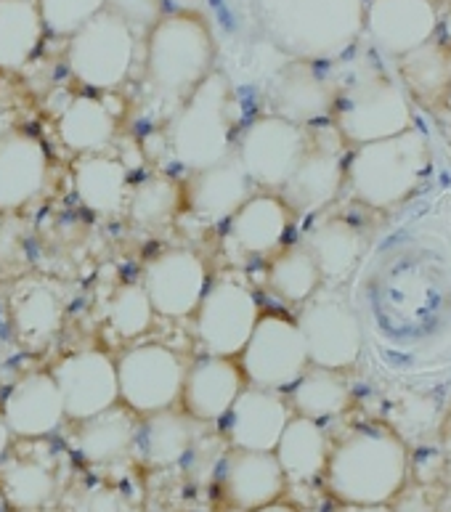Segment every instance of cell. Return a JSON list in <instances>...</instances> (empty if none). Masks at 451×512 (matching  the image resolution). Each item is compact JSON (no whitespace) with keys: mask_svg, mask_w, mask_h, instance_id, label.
<instances>
[{"mask_svg":"<svg viewBox=\"0 0 451 512\" xmlns=\"http://www.w3.org/2000/svg\"><path fill=\"white\" fill-rule=\"evenodd\" d=\"M345 160V141L335 125H311L306 154L279 194L290 213L314 215L332 205L345 186Z\"/></svg>","mask_w":451,"mask_h":512,"instance_id":"cell-13","label":"cell"},{"mask_svg":"<svg viewBox=\"0 0 451 512\" xmlns=\"http://www.w3.org/2000/svg\"><path fill=\"white\" fill-rule=\"evenodd\" d=\"M364 32L377 51L401 59L436 38V0H367Z\"/></svg>","mask_w":451,"mask_h":512,"instance_id":"cell-16","label":"cell"},{"mask_svg":"<svg viewBox=\"0 0 451 512\" xmlns=\"http://www.w3.org/2000/svg\"><path fill=\"white\" fill-rule=\"evenodd\" d=\"M245 385L237 359L205 356L194 361L192 367H186L181 404L194 422H221L226 420Z\"/></svg>","mask_w":451,"mask_h":512,"instance_id":"cell-21","label":"cell"},{"mask_svg":"<svg viewBox=\"0 0 451 512\" xmlns=\"http://www.w3.org/2000/svg\"><path fill=\"white\" fill-rule=\"evenodd\" d=\"M409 475V451L385 428L353 430L332 446L324 486L337 505H390L401 497Z\"/></svg>","mask_w":451,"mask_h":512,"instance_id":"cell-2","label":"cell"},{"mask_svg":"<svg viewBox=\"0 0 451 512\" xmlns=\"http://www.w3.org/2000/svg\"><path fill=\"white\" fill-rule=\"evenodd\" d=\"M0 417L11 430V436L22 441H43L64 428L62 393L51 372H30L19 377L3 396Z\"/></svg>","mask_w":451,"mask_h":512,"instance_id":"cell-18","label":"cell"},{"mask_svg":"<svg viewBox=\"0 0 451 512\" xmlns=\"http://www.w3.org/2000/svg\"><path fill=\"white\" fill-rule=\"evenodd\" d=\"M343 510L340 512H396L390 505H369V507H348V505H340Z\"/></svg>","mask_w":451,"mask_h":512,"instance_id":"cell-44","label":"cell"},{"mask_svg":"<svg viewBox=\"0 0 451 512\" xmlns=\"http://www.w3.org/2000/svg\"><path fill=\"white\" fill-rule=\"evenodd\" d=\"M303 247L316 260L322 282L327 287H340L359 268L367 253V237L345 218H327L308 231Z\"/></svg>","mask_w":451,"mask_h":512,"instance_id":"cell-26","label":"cell"},{"mask_svg":"<svg viewBox=\"0 0 451 512\" xmlns=\"http://www.w3.org/2000/svg\"><path fill=\"white\" fill-rule=\"evenodd\" d=\"M253 512H300V510L292 505V502H284V499H279V502H271V505L258 507V510H253Z\"/></svg>","mask_w":451,"mask_h":512,"instance_id":"cell-42","label":"cell"},{"mask_svg":"<svg viewBox=\"0 0 451 512\" xmlns=\"http://www.w3.org/2000/svg\"><path fill=\"white\" fill-rule=\"evenodd\" d=\"M290 229L292 213L279 194H253L229 218L231 245L253 258L279 253Z\"/></svg>","mask_w":451,"mask_h":512,"instance_id":"cell-24","label":"cell"},{"mask_svg":"<svg viewBox=\"0 0 451 512\" xmlns=\"http://www.w3.org/2000/svg\"><path fill=\"white\" fill-rule=\"evenodd\" d=\"M56 130L62 144L77 157L104 154L117 136V115L99 96L80 93L62 109Z\"/></svg>","mask_w":451,"mask_h":512,"instance_id":"cell-28","label":"cell"},{"mask_svg":"<svg viewBox=\"0 0 451 512\" xmlns=\"http://www.w3.org/2000/svg\"><path fill=\"white\" fill-rule=\"evenodd\" d=\"M107 6L109 0H38L43 27L59 38H72Z\"/></svg>","mask_w":451,"mask_h":512,"instance_id":"cell-39","label":"cell"},{"mask_svg":"<svg viewBox=\"0 0 451 512\" xmlns=\"http://www.w3.org/2000/svg\"><path fill=\"white\" fill-rule=\"evenodd\" d=\"M258 295L237 276H221L207 287L194 314V329L207 356L237 359L260 319Z\"/></svg>","mask_w":451,"mask_h":512,"instance_id":"cell-11","label":"cell"},{"mask_svg":"<svg viewBox=\"0 0 451 512\" xmlns=\"http://www.w3.org/2000/svg\"><path fill=\"white\" fill-rule=\"evenodd\" d=\"M170 157L189 173L213 168L234 154V88L213 69L168 123Z\"/></svg>","mask_w":451,"mask_h":512,"instance_id":"cell-4","label":"cell"},{"mask_svg":"<svg viewBox=\"0 0 451 512\" xmlns=\"http://www.w3.org/2000/svg\"><path fill=\"white\" fill-rule=\"evenodd\" d=\"M215 43L197 14H168L146 38V85L162 101H181L213 72Z\"/></svg>","mask_w":451,"mask_h":512,"instance_id":"cell-5","label":"cell"},{"mask_svg":"<svg viewBox=\"0 0 451 512\" xmlns=\"http://www.w3.org/2000/svg\"><path fill=\"white\" fill-rule=\"evenodd\" d=\"M449 99H451V93H449Z\"/></svg>","mask_w":451,"mask_h":512,"instance_id":"cell-47","label":"cell"},{"mask_svg":"<svg viewBox=\"0 0 451 512\" xmlns=\"http://www.w3.org/2000/svg\"><path fill=\"white\" fill-rule=\"evenodd\" d=\"M290 417L292 409L282 393L245 385L226 414V438L231 449L274 451Z\"/></svg>","mask_w":451,"mask_h":512,"instance_id":"cell-20","label":"cell"},{"mask_svg":"<svg viewBox=\"0 0 451 512\" xmlns=\"http://www.w3.org/2000/svg\"><path fill=\"white\" fill-rule=\"evenodd\" d=\"M194 438H197V422L176 409L149 414L144 428L138 430L146 462L154 467H173L184 462L186 454L192 451Z\"/></svg>","mask_w":451,"mask_h":512,"instance_id":"cell-35","label":"cell"},{"mask_svg":"<svg viewBox=\"0 0 451 512\" xmlns=\"http://www.w3.org/2000/svg\"><path fill=\"white\" fill-rule=\"evenodd\" d=\"M11 133V115H8L6 101L0 99V141Z\"/></svg>","mask_w":451,"mask_h":512,"instance_id":"cell-43","label":"cell"},{"mask_svg":"<svg viewBox=\"0 0 451 512\" xmlns=\"http://www.w3.org/2000/svg\"><path fill=\"white\" fill-rule=\"evenodd\" d=\"M72 189L88 213L109 218L128 207L133 186L125 162L107 154H88L72 165Z\"/></svg>","mask_w":451,"mask_h":512,"instance_id":"cell-25","label":"cell"},{"mask_svg":"<svg viewBox=\"0 0 451 512\" xmlns=\"http://www.w3.org/2000/svg\"><path fill=\"white\" fill-rule=\"evenodd\" d=\"M11 446H14V436H11V430H8V425L0 417V462L11 454Z\"/></svg>","mask_w":451,"mask_h":512,"instance_id":"cell-41","label":"cell"},{"mask_svg":"<svg viewBox=\"0 0 451 512\" xmlns=\"http://www.w3.org/2000/svg\"><path fill=\"white\" fill-rule=\"evenodd\" d=\"M181 205H184V189L176 181H170L168 176H149L130 189L128 213L130 221L138 226L157 229L173 221Z\"/></svg>","mask_w":451,"mask_h":512,"instance_id":"cell-37","label":"cell"},{"mask_svg":"<svg viewBox=\"0 0 451 512\" xmlns=\"http://www.w3.org/2000/svg\"><path fill=\"white\" fill-rule=\"evenodd\" d=\"M237 359L247 385L276 393L292 388L311 367L306 340L287 314H260Z\"/></svg>","mask_w":451,"mask_h":512,"instance_id":"cell-9","label":"cell"},{"mask_svg":"<svg viewBox=\"0 0 451 512\" xmlns=\"http://www.w3.org/2000/svg\"><path fill=\"white\" fill-rule=\"evenodd\" d=\"M51 173L46 144L24 130L0 141V213H16L43 194Z\"/></svg>","mask_w":451,"mask_h":512,"instance_id":"cell-19","label":"cell"},{"mask_svg":"<svg viewBox=\"0 0 451 512\" xmlns=\"http://www.w3.org/2000/svg\"><path fill=\"white\" fill-rule=\"evenodd\" d=\"M11 321L24 343L40 348L54 340L56 332L62 329V300L46 284H24L11 298Z\"/></svg>","mask_w":451,"mask_h":512,"instance_id":"cell-34","label":"cell"},{"mask_svg":"<svg viewBox=\"0 0 451 512\" xmlns=\"http://www.w3.org/2000/svg\"><path fill=\"white\" fill-rule=\"evenodd\" d=\"M120 404L133 414H157L181 401L186 364L162 343L133 345L115 361Z\"/></svg>","mask_w":451,"mask_h":512,"instance_id":"cell-10","label":"cell"},{"mask_svg":"<svg viewBox=\"0 0 451 512\" xmlns=\"http://www.w3.org/2000/svg\"><path fill=\"white\" fill-rule=\"evenodd\" d=\"M221 489L223 497L237 510L253 512L258 507L279 502L287 491V478L276 462L274 451L231 449L223 462Z\"/></svg>","mask_w":451,"mask_h":512,"instance_id":"cell-22","label":"cell"},{"mask_svg":"<svg viewBox=\"0 0 451 512\" xmlns=\"http://www.w3.org/2000/svg\"><path fill=\"white\" fill-rule=\"evenodd\" d=\"M295 324L306 340L311 367L345 372L364 351V327L340 287H322L314 298L306 300Z\"/></svg>","mask_w":451,"mask_h":512,"instance_id":"cell-8","label":"cell"},{"mask_svg":"<svg viewBox=\"0 0 451 512\" xmlns=\"http://www.w3.org/2000/svg\"><path fill=\"white\" fill-rule=\"evenodd\" d=\"M430 141L412 128L393 138L361 144L345 160V186L372 210H393L412 197L430 173Z\"/></svg>","mask_w":451,"mask_h":512,"instance_id":"cell-3","label":"cell"},{"mask_svg":"<svg viewBox=\"0 0 451 512\" xmlns=\"http://www.w3.org/2000/svg\"><path fill=\"white\" fill-rule=\"evenodd\" d=\"M250 197L253 181L247 178L234 154L213 168L192 173L189 186L184 189V205L207 223L229 221Z\"/></svg>","mask_w":451,"mask_h":512,"instance_id":"cell-23","label":"cell"},{"mask_svg":"<svg viewBox=\"0 0 451 512\" xmlns=\"http://www.w3.org/2000/svg\"><path fill=\"white\" fill-rule=\"evenodd\" d=\"M152 300L141 284H123L112 295L107 308V324L120 340H136L146 335L154 324Z\"/></svg>","mask_w":451,"mask_h":512,"instance_id":"cell-38","label":"cell"},{"mask_svg":"<svg viewBox=\"0 0 451 512\" xmlns=\"http://www.w3.org/2000/svg\"><path fill=\"white\" fill-rule=\"evenodd\" d=\"M138 441L133 412L117 404L115 409L77 425L75 449L88 465H112L130 454Z\"/></svg>","mask_w":451,"mask_h":512,"instance_id":"cell-30","label":"cell"},{"mask_svg":"<svg viewBox=\"0 0 451 512\" xmlns=\"http://www.w3.org/2000/svg\"><path fill=\"white\" fill-rule=\"evenodd\" d=\"M88 512H120V505H117V499L112 497V494H96V497L91 499V507H88Z\"/></svg>","mask_w":451,"mask_h":512,"instance_id":"cell-40","label":"cell"},{"mask_svg":"<svg viewBox=\"0 0 451 512\" xmlns=\"http://www.w3.org/2000/svg\"><path fill=\"white\" fill-rule=\"evenodd\" d=\"M398 75L412 99L420 104H438L451 93V46L441 40H428L398 59Z\"/></svg>","mask_w":451,"mask_h":512,"instance_id":"cell-33","label":"cell"},{"mask_svg":"<svg viewBox=\"0 0 451 512\" xmlns=\"http://www.w3.org/2000/svg\"><path fill=\"white\" fill-rule=\"evenodd\" d=\"M337 101V85L311 62H295L282 67L268 85L271 115L282 117L300 128H311L332 117Z\"/></svg>","mask_w":451,"mask_h":512,"instance_id":"cell-17","label":"cell"},{"mask_svg":"<svg viewBox=\"0 0 451 512\" xmlns=\"http://www.w3.org/2000/svg\"><path fill=\"white\" fill-rule=\"evenodd\" d=\"M0 512H11V510H8V502H6V497H3V494H0Z\"/></svg>","mask_w":451,"mask_h":512,"instance_id":"cell-45","label":"cell"},{"mask_svg":"<svg viewBox=\"0 0 451 512\" xmlns=\"http://www.w3.org/2000/svg\"><path fill=\"white\" fill-rule=\"evenodd\" d=\"M152 308L165 319H189L210 287V271L202 255L189 247H170L154 255L144 268V282Z\"/></svg>","mask_w":451,"mask_h":512,"instance_id":"cell-14","label":"cell"},{"mask_svg":"<svg viewBox=\"0 0 451 512\" xmlns=\"http://www.w3.org/2000/svg\"><path fill=\"white\" fill-rule=\"evenodd\" d=\"M0 494L8 510H46L59 494V467L43 454H8L0 462Z\"/></svg>","mask_w":451,"mask_h":512,"instance_id":"cell-27","label":"cell"},{"mask_svg":"<svg viewBox=\"0 0 451 512\" xmlns=\"http://www.w3.org/2000/svg\"><path fill=\"white\" fill-rule=\"evenodd\" d=\"M367 0H253L266 38L295 62H329L364 32Z\"/></svg>","mask_w":451,"mask_h":512,"instance_id":"cell-1","label":"cell"},{"mask_svg":"<svg viewBox=\"0 0 451 512\" xmlns=\"http://www.w3.org/2000/svg\"><path fill=\"white\" fill-rule=\"evenodd\" d=\"M46 38L38 0H0V69L19 72Z\"/></svg>","mask_w":451,"mask_h":512,"instance_id":"cell-31","label":"cell"},{"mask_svg":"<svg viewBox=\"0 0 451 512\" xmlns=\"http://www.w3.org/2000/svg\"><path fill=\"white\" fill-rule=\"evenodd\" d=\"M268 287L284 303L303 306L306 300H311L322 290L324 282L311 253L303 245H295L274 255L271 266H268Z\"/></svg>","mask_w":451,"mask_h":512,"instance_id":"cell-36","label":"cell"},{"mask_svg":"<svg viewBox=\"0 0 451 512\" xmlns=\"http://www.w3.org/2000/svg\"><path fill=\"white\" fill-rule=\"evenodd\" d=\"M329 451L332 446H329L322 422L292 414L279 444H276L274 457L282 467L287 483H314L324 478Z\"/></svg>","mask_w":451,"mask_h":512,"instance_id":"cell-29","label":"cell"},{"mask_svg":"<svg viewBox=\"0 0 451 512\" xmlns=\"http://www.w3.org/2000/svg\"><path fill=\"white\" fill-rule=\"evenodd\" d=\"M449 406H451V385H449Z\"/></svg>","mask_w":451,"mask_h":512,"instance_id":"cell-46","label":"cell"},{"mask_svg":"<svg viewBox=\"0 0 451 512\" xmlns=\"http://www.w3.org/2000/svg\"><path fill=\"white\" fill-rule=\"evenodd\" d=\"M136 35L120 11L104 8L69 38V75L88 91H117L130 77Z\"/></svg>","mask_w":451,"mask_h":512,"instance_id":"cell-7","label":"cell"},{"mask_svg":"<svg viewBox=\"0 0 451 512\" xmlns=\"http://www.w3.org/2000/svg\"><path fill=\"white\" fill-rule=\"evenodd\" d=\"M51 375L62 393L67 420L77 425L120 404L117 367L104 351L88 348L69 353L51 369Z\"/></svg>","mask_w":451,"mask_h":512,"instance_id":"cell-15","label":"cell"},{"mask_svg":"<svg viewBox=\"0 0 451 512\" xmlns=\"http://www.w3.org/2000/svg\"><path fill=\"white\" fill-rule=\"evenodd\" d=\"M335 128L345 144L361 146L414 128V109L404 85L377 67L356 69L337 88Z\"/></svg>","mask_w":451,"mask_h":512,"instance_id":"cell-6","label":"cell"},{"mask_svg":"<svg viewBox=\"0 0 451 512\" xmlns=\"http://www.w3.org/2000/svg\"><path fill=\"white\" fill-rule=\"evenodd\" d=\"M308 149V128L276 115L255 117L234 141V157L253 186L282 192Z\"/></svg>","mask_w":451,"mask_h":512,"instance_id":"cell-12","label":"cell"},{"mask_svg":"<svg viewBox=\"0 0 451 512\" xmlns=\"http://www.w3.org/2000/svg\"><path fill=\"white\" fill-rule=\"evenodd\" d=\"M287 404H290L292 414H298V417L324 422L348 412V406L353 404V393L343 372L308 367L298 383L290 388Z\"/></svg>","mask_w":451,"mask_h":512,"instance_id":"cell-32","label":"cell"}]
</instances>
